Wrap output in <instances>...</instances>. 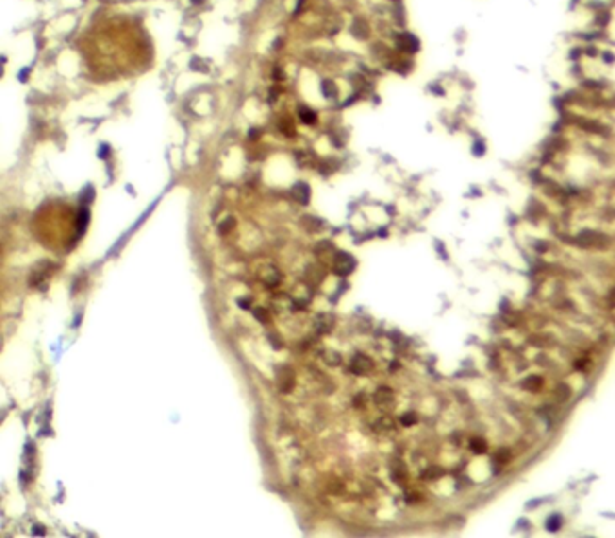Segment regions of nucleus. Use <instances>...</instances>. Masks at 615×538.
<instances>
[{"mask_svg": "<svg viewBox=\"0 0 615 538\" xmlns=\"http://www.w3.org/2000/svg\"><path fill=\"white\" fill-rule=\"evenodd\" d=\"M314 329L317 334H329L330 330L334 329V318L330 314H319L314 322Z\"/></svg>", "mask_w": 615, "mask_h": 538, "instance_id": "7", "label": "nucleus"}, {"mask_svg": "<svg viewBox=\"0 0 615 538\" xmlns=\"http://www.w3.org/2000/svg\"><path fill=\"white\" fill-rule=\"evenodd\" d=\"M260 278H262V282H264L266 285H269V287L278 285L280 284V271L274 266H266L260 271Z\"/></svg>", "mask_w": 615, "mask_h": 538, "instance_id": "8", "label": "nucleus"}, {"mask_svg": "<svg viewBox=\"0 0 615 538\" xmlns=\"http://www.w3.org/2000/svg\"><path fill=\"white\" fill-rule=\"evenodd\" d=\"M399 45H400V49H404V51L408 52H413L419 49V42H417V38L412 36V35H402L399 38Z\"/></svg>", "mask_w": 615, "mask_h": 538, "instance_id": "12", "label": "nucleus"}, {"mask_svg": "<svg viewBox=\"0 0 615 538\" xmlns=\"http://www.w3.org/2000/svg\"><path fill=\"white\" fill-rule=\"evenodd\" d=\"M547 527H549V531H556L561 527V519L559 517H550V519L547 520Z\"/></svg>", "mask_w": 615, "mask_h": 538, "instance_id": "22", "label": "nucleus"}, {"mask_svg": "<svg viewBox=\"0 0 615 538\" xmlns=\"http://www.w3.org/2000/svg\"><path fill=\"white\" fill-rule=\"evenodd\" d=\"M323 92L327 98H332V96H336V87H334V83L330 82H325L323 83Z\"/></svg>", "mask_w": 615, "mask_h": 538, "instance_id": "24", "label": "nucleus"}, {"mask_svg": "<svg viewBox=\"0 0 615 538\" xmlns=\"http://www.w3.org/2000/svg\"><path fill=\"white\" fill-rule=\"evenodd\" d=\"M576 125L577 127H581L583 130L586 132H596V134H608L606 127H602L601 123H597V121H592V120H581V118H577L576 120Z\"/></svg>", "mask_w": 615, "mask_h": 538, "instance_id": "9", "label": "nucleus"}, {"mask_svg": "<svg viewBox=\"0 0 615 538\" xmlns=\"http://www.w3.org/2000/svg\"><path fill=\"white\" fill-rule=\"evenodd\" d=\"M34 533H36V535H44L45 529H40V527H34Z\"/></svg>", "mask_w": 615, "mask_h": 538, "instance_id": "30", "label": "nucleus"}, {"mask_svg": "<svg viewBox=\"0 0 615 538\" xmlns=\"http://www.w3.org/2000/svg\"><path fill=\"white\" fill-rule=\"evenodd\" d=\"M547 247H549V244H547V242H538V244H536V249H539V253H543L541 249H547Z\"/></svg>", "mask_w": 615, "mask_h": 538, "instance_id": "28", "label": "nucleus"}, {"mask_svg": "<svg viewBox=\"0 0 615 538\" xmlns=\"http://www.w3.org/2000/svg\"><path fill=\"white\" fill-rule=\"evenodd\" d=\"M374 401H375V405L379 406V408L386 410V408H390V406L393 405V392L390 390V388H388V386H381V388H377V390H375Z\"/></svg>", "mask_w": 615, "mask_h": 538, "instance_id": "5", "label": "nucleus"}, {"mask_svg": "<svg viewBox=\"0 0 615 538\" xmlns=\"http://www.w3.org/2000/svg\"><path fill=\"white\" fill-rule=\"evenodd\" d=\"M292 197L301 204H307L309 203V197H311V190H309V186L305 183H298L294 188H292Z\"/></svg>", "mask_w": 615, "mask_h": 538, "instance_id": "10", "label": "nucleus"}, {"mask_svg": "<svg viewBox=\"0 0 615 538\" xmlns=\"http://www.w3.org/2000/svg\"><path fill=\"white\" fill-rule=\"evenodd\" d=\"M52 269H54V267H52V264H49V262L38 264V266H36V269L33 271L31 278H29V284L36 285L38 282H44V280L47 278V277H49V275L52 273Z\"/></svg>", "mask_w": 615, "mask_h": 538, "instance_id": "6", "label": "nucleus"}, {"mask_svg": "<svg viewBox=\"0 0 615 538\" xmlns=\"http://www.w3.org/2000/svg\"><path fill=\"white\" fill-rule=\"evenodd\" d=\"M570 394H572L570 386L565 385V383H559V385H556V388H554V398H556V401H559V403L566 401V399L570 398Z\"/></svg>", "mask_w": 615, "mask_h": 538, "instance_id": "13", "label": "nucleus"}, {"mask_svg": "<svg viewBox=\"0 0 615 538\" xmlns=\"http://www.w3.org/2000/svg\"><path fill=\"white\" fill-rule=\"evenodd\" d=\"M282 130H283V132L287 134V136H289V134H294V130H292V125L291 123H282Z\"/></svg>", "mask_w": 615, "mask_h": 538, "instance_id": "26", "label": "nucleus"}, {"mask_svg": "<svg viewBox=\"0 0 615 538\" xmlns=\"http://www.w3.org/2000/svg\"><path fill=\"white\" fill-rule=\"evenodd\" d=\"M299 118H301V121L307 123V125H312V123L316 121V114L312 112L311 108H307V107L299 108Z\"/></svg>", "mask_w": 615, "mask_h": 538, "instance_id": "18", "label": "nucleus"}, {"mask_svg": "<svg viewBox=\"0 0 615 538\" xmlns=\"http://www.w3.org/2000/svg\"><path fill=\"white\" fill-rule=\"evenodd\" d=\"M576 242L577 246L581 247H604L608 244V239L602 233H597V231H592V229H584L576 237Z\"/></svg>", "mask_w": 615, "mask_h": 538, "instance_id": "1", "label": "nucleus"}, {"mask_svg": "<svg viewBox=\"0 0 615 538\" xmlns=\"http://www.w3.org/2000/svg\"><path fill=\"white\" fill-rule=\"evenodd\" d=\"M238 305L244 307V309H249V300H244V298H242V300H238Z\"/></svg>", "mask_w": 615, "mask_h": 538, "instance_id": "29", "label": "nucleus"}, {"mask_svg": "<svg viewBox=\"0 0 615 538\" xmlns=\"http://www.w3.org/2000/svg\"><path fill=\"white\" fill-rule=\"evenodd\" d=\"M442 469L437 468V466H432V468H428L426 471H422V479L426 481H433V479H438V477H442Z\"/></svg>", "mask_w": 615, "mask_h": 538, "instance_id": "19", "label": "nucleus"}, {"mask_svg": "<svg viewBox=\"0 0 615 538\" xmlns=\"http://www.w3.org/2000/svg\"><path fill=\"white\" fill-rule=\"evenodd\" d=\"M372 368H374V361L365 354H357L350 363V370L357 376H365V374L372 372Z\"/></svg>", "mask_w": 615, "mask_h": 538, "instance_id": "4", "label": "nucleus"}, {"mask_svg": "<svg viewBox=\"0 0 615 538\" xmlns=\"http://www.w3.org/2000/svg\"><path fill=\"white\" fill-rule=\"evenodd\" d=\"M586 367H590V363H588V361H577V363H576V368H577V370H584V368H586Z\"/></svg>", "mask_w": 615, "mask_h": 538, "instance_id": "27", "label": "nucleus"}, {"mask_svg": "<svg viewBox=\"0 0 615 538\" xmlns=\"http://www.w3.org/2000/svg\"><path fill=\"white\" fill-rule=\"evenodd\" d=\"M469 448H471V451H473V453H478V455H480V453H483V451H485V448H487V443L483 441L482 437H475V439H471Z\"/></svg>", "mask_w": 615, "mask_h": 538, "instance_id": "15", "label": "nucleus"}, {"mask_svg": "<svg viewBox=\"0 0 615 538\" xmlns=\"http://www.w3.org/2000/svg\"><path fill=\"white\" fill-rule=\"evenodd\" d=\"M254 316H256V320H262L264 323L269 322V314H267V311L264 309V307H256V309H254Z\"/></svg>", "mask_w": 615, "mask_h": 538, "instance_id": "23", "label": "nucleus"}, {"mask_svg": "<svg viewBox=\"0 0 615 538\" xmlns=\"http://www.w3.org/2000/svg\"><path fill=\"white\" fill-rule=\"evenodd\" d=\"M276 380H278L280 390L283 394L291 392L292 388H294V372H292L289 367H285V365L276 368Z\"/></svg>", "mask_w": 615, "mask_h": 538, "instance_id": "3", "label": "nucleus"}, {"mask_svg": "<svg viewBox=\"0 0 615 538\" xmlns=\"http://www.w3.org/2000/svg\"><path fill=\"white\" fill-rule=\"evenodd\" d=\"M608 307H612V309L615 307V287L608 293Z\"/></svg>", "mask_w": 615, "mask_h": 538, "instance_id": "25", "label": "nucleus"}, {"mask_svg": "<svg viewBox=\"0 0 615 538\" xmlns=\"http://www.w3.org/2000/svg\"><path fill=\"white\" fill-rule=\"evenodd\" d=\"M355 267V260L347 253H336L334 255V260H332V271L339 275V277H347L350 273L354 271Z\"/></svg>", "mask_w": 615, "mask_h": 538, "instance_id": "2", "label": "nucleus"}, {"mask_svg": "<svg viewBox=\"0 0 615 538\" xmlns=\"http://www.w3.org/2000/svg\"><path fill=\"white\" fill-rule=\"evenodd\" d=\"M395 428V423H393L392 417H381L375 421V430L377 432H392Z\"/></svg>", "mask_w": 615, "mask_h": 538, "instance_id": "14", "label": "nucleus"}, {"mask_svg": "<svg viewBox=\"0 0 615 538\" xmlns=\"http://www.w3.org/2000/svg\"><path fill=\"white\" fill-rule=\"evenodd\" d=\"M511 457H513V453H511V450H507V448H501V450H498V451H496L495 461L498 462V464H507V462L511 461Z\"/></svg>", "mask_w": 615, "mask_h": 538, "instance_id": "17", "label": "nucleus"}, {"mask_svg": "<svg viewBox=\"0 0 615 538\" xmlns=\"http://www.w3.org/2000/svg\"><path fill=\"white\" fill-rule=\"evenodd\" d=\"M521 386L525 390H529V392H538L539 388L543 386V378L541 376H529V378L521 381Z\"/></svg>", "mask_w": 615, "mask_h": 538, "instance_id": "11", "label": "nucleus"}, {"mask_svg": "<svg viewBox=\"0 0 615 538\" xmlns=\"http://www.w3.org/2000/svg\"><path fill=\"white\" fill-rule=\"evenodd\" d=\"M417 423V416L412 414V412H408L404 416H400V424H404V426H412V424Z\"/></svg>", "mask_w": 615, "mask_h": 538, "instance_id": "21", "label": "nucleus"}, {"mask_svg": "<svg viewBox=\"0 0 615 538\" xmlns=\"http://www.w3.org/2000/svg\"><path fill=\"white\" fill-rule=\"evenodd\" d=\"M233 226H235V219L228 217V219H226V221H224L222 224L218 226V233H220V235H228L229 231L233 229Z\"/></svg>", "mask_w": 615, "mask_h": 538, "instance_id": "20", "label": "nucleus"}, {"mask_svg": "<svg viewBox=\"0 0 615 538\" xmlns=\"http://www.w3.org/2000/svg\"><path fill=\"white\" fill-rule=\"evenodd\" d=\"M323 360H325V363H327V365H332V367H336V365H339V363H341V356H339V352H336V350H327V352L323 354Z\"/></svg>", "mask_w": 615, "mask_h": 538, "instance_id": "16", "label": "nucleus"}]
</instances>
